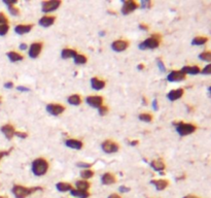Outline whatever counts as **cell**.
<instances>
[{
	"mask_svg": "<svg viewBox=\"0 0 211 198\" xmlns=\"http://www.w3.org/2000/svg\"><path fill=\"white\" fill-rule=\"evenodd\" d=\"M56 188L59 191V192H67V191H70L72 189V186L68 183H64V182H60L56 185Z\"/></svg>",
	"mask_w": 211,
	"mask_h": 198,
	"instance_id": "484cf974",
	"label": "cell"
},
{
	"mask_svg": "<svg viewBox=\"0 0 211 198\" xmlns=\"http://www.w3.org/2000/svg\"><path fill=\"white\" fill-rule=\"evenodd\" d=\"M210 72H211V65L210 64L206 65L205 67H204V69L202 70L203 74H210Z\"/></svg>",
	"mask_w": 211,
	"mask_h": 198,
	"instance_id": "60d3db41",
	"label": "cell"
},
{
	"mask_svg": "<svg viewBox=\"0 0 211 198\" xmlns=\"http://www.w3.org/2000/svg\"><path fill=\"white\" fill-rule=\"evenodd\" d=\"M118 190H119V192H122V193H127L130 191V188H128V187H126V186H121L118 188Z\"/></svg>",
	"mask_w": 211,
	"mask_h": 198,
	"instance_id": "ee69618b",
	"label": "cell"
},
{
	"mask_svg": "<svg viewBox=\"0 0 211 198\" xmlns=\"http://www.w3.org/2000/svg\"><path fill=\"white\" fill-rule=\"evenodd\" d=\"M73 60H74L75 64H78V65L84 64V63H87V61H88L86 56L82 55V54H76L74 57H73Z\"/></svg>",
	"mask_w": 211,
	"mask_h": 198,
	"instance_id": "f1b7e54d",
	"label": "cell"
},
{
	"mask_svg": "<svg viewBox=\"0 0 211 198\" xmlns=\"http://www.w3.org/2000/svg\"><path fill=\"white\" fill-rule=\"evenodd\" d=\"M124 5L122 6V13L123 15H129L138 8V3L134 0H125L123 1Z\"/></svg>",
	"mask_w": 211,
	"mask_h": 198,
	"instance_id": "5b68a950",
	"label": "cell"
},
{
	"mask_svg": "<svg viewBox=\"0 0 211 198\" xmlns=\"http://www.w3.org/2000/svg\"><path fill=\"white\" fill-rule=\"evenodd\" d=\"M64 111H65V107H63V105H61V104L52 103V104L47 105V112H50V114L53 115V116H59V115H61Z\"/></svg>",
	"mask_w": 211,
	"mask_h": 198,
	"instance_id": "9c48e42d",
	"label": "cell"
},
{
	"mask_svg": "<svg viewBox=\"0 0 211 198\" xmlns=\"http://www.w3.org/2000/svg\"><path fill=\"white\" fill-rule=\"evenodd\" d=\"M8 10H9V13H12L13 16H19V15H20V10H19V8H15V5H9V6H8Z\"/></svg>",
	"mask_w": 211,
	"mask_h": 198,
	"instance_id": "e575fe53",
	"label": "cell"
},
{
	"mask_svg": "<svg viewBox=\"0 0 211 198\" xmlns=\"http://www.w3.org/2000/svg\"><path fill=\"white\" fill-rule=\"evenodd\" d=\"M153 109H156V111H158V109H159V105H158L157 99H154V100L153 101Z\"/></svg>",
	"mask_w": 211,
	"mask_h": 198,
	"instance_id": "7dc6e473",
	"label": "cell"
},
{
	"mask_svg": "<svg viewBox=\"0 0 211 198\" xmlns=\"http://www.w3.org/2000/svg\"><path fill=\"white\" fill-rule=\"evenodd\" d=\"M100 35H101V36H103V35H104V32H103V31H102V32H100Z\"/></svg>",
	"mask_w": 211,
	"mask_h": 198,
	"instance_id": "9f6ffc18",
	"label": "cell"
},
{
	"mask_svg": "<svg viewBox=\"0 0 211 198\" xmlns=\"http://www.w3.org/2000/svg\"><path fill=\"white\" fill-rule=\"evenodd\" d=\"M68 103L71 105H79L82 103V98H80L79 95H71V96L68 97Z\"/></svg>",
	"mask_w": 211,
	"mask_h": 198,
	"instance_id": "83f0119b",
	"label": "cell"
},
{
	"mask_svg": "<svg viewBox=\"0 0 211 198\" xmlns=\"http://www.w3.org/2000/svg\"><path fill=\"white\" fill-rule=\"evenodd\" d=\"M137 67H138V69H140V70H141V69H143V67H144V65H143V64H139V65H138V66H137Z\"/></svg>",
	"mask_w": 211,
	"mask_h": 198,
	"instance_id": "11a10c76",
	"label": "cell"
},
{
	"mask_svg": "<svg viewBox=\"0 0 211 198\" xmlns=\"http://www.w3.org/2000/svg\"><path fill=\"white\" fill-rule=\"evenodd\" d=\"M9 30V26L8 24L5 25H0V36H3V35H5L6 33L8 32Z\"/></svg>",
	"mask_w": 211,
	"mask_h": 198,
	"instance_id": "836d02e7",
	"label": "cell"
},
{
	"mask_svg": "<svg viewBox=\"0 0 211 198\" xmlns=\"http://www.w3.org/2000/svg\"><path fill=\"white\" fill-rule=\"evenodd\" d=\"M91 86H92L94 90H101L105 87V82L98 79V77H93L91 80Z\"/></svg>",
	"mask_w": 211,
	"mask_h": 198,
	"instance_id": "ffe728a7",
	"label": "cell"
},
{
	"mask_svg": "<svg viewBox=\"0 0 211 198\" xmlns=\"http://www.w3.org/2000/svg\"><path fill=\"white\" fill-rule=\"evenodd\" d=\"M208 41V38L207 37H203V36H197L193 39L192 44L194 45H203L205 44L206 42Z\"/></svg>",
	"mask_w": 211,
	"mask_h": 198,
	"instance_id": "f546056e",
	"label": "cell"
},
{
	"mask_svg": "<svg viewBox=\"0 0 211 198\" xmlns=\"http://www.w3.org/2000/svg\"><path fill=\"white\" fill-rule=\"evenodd\" d=\"M150 5H152V1H149V0H142L141 1V6L143 8H150Z\"/></svg>",
	"mask_w": 211,
	"mask_h": 198,
	"instance_id": "f35d334b",
	"label": "cell"
},
{
	"mask_svg": "<svg viewBox=\"0 0 211 198\" xmlns=\"http://www.w3.org/2000/svg\"><path fill=\"white\" fill-rule=\"evenodd\" d=\"M139 120H141V121H143V122H152V120H153V116L150 115V114H147V112H143V114H140L139 115Z\"/></svg>",
	"mask_w": 211,
	"mask_h": 198,
	"instance_id": "1f68e13d",
	"label": "cell"
},
{
	"mask_svg": "<svg viewBox=\"0 0 211 198\" xmlns=\"http://www.w3.org/2000/svg\"><path fill=\"white\" fill-rule=\"evenodd\" d=\"M182 95H183V89L178 88V89L171 90L170 92H169V93L167 94V98L170 101H175V100H177V99L180 98Z\"/></svg>",
	"mask_w": 211,
	"mask_h": 198,
	"instance_id": "5bb4252c",
	"label": "cell"
},
{
	"mask_svg": "<svg viewBox=\"0 0 211 198\" xmlns=\"http://www.w3.org/2000/svg\"><path fill=\"white\" fill-rule=\"evenodd\" d=\"M15 135H17L18 137H20V138H26L28 136V134L26 132H20V131H16L15 132Z\"/></svg>",
	"mask_w": 211,
	"mask_h": 198,
	"instance_id": "b9f144b4",
	"label": "cell"
},
{
	"mask_svg": "<svg viewBox=\"0 0 211 198\" xmlns=\"http://www.w3.org/2000/svg\"><path fill=\"white\" fill-rule=\"evenodd\" d=\"M41 49H42L41 42H34V44H32L29 48V52H28L29 57L32 58V59L37 58L41 53Z\"/></svg>",
	"mask_w": 211,
	"mask_h": 198,
	"instance_id": "ba28073f",
	"label": "cell"
},
{
	"mask_svg": "<svg viewBox=\"0 0 211 198\" xmlns=\"http://www.w3.org/2000/svg\"><path fill=\"white\" fill-rule=\"evenodd\" d=\"M70 194L72 196L77 197V198H89L90 193L88 191H80L77 189H71L70 190Z\"/></svg>",
	"mask_w": 211,
	"mask_h": 198,
	"instance_id": "7402d4cb",
	"label": "cell"
},
{
	"mask_svg": "<svg viewBox=\"0 0 211 198\" xmlns=\"http://www.w3.org/2000/svg\"><path fill=\"white\" fill-rule=\"evenodd\" d=\"M101 148L102 150H103V152H105V153L107 154H111V153H117V152L118 151V144L117 143H114V141L112 140H105L101 144Z\"/></svg>",
	"mask_w": 211,
	"mask_h": 198,
	"instance_id": "52a82bcc",
	"label": "cell"
},
{
	"mask_svg": "<svg viewBox=\"0 0 211 198\" xmlns=\"http://www.w3.org/2000/svg\"><path fill=\"white\" fill-rule=\"evenodd\" d=\"M158 65H159V68H160L161 71H163V72L166 71V68H165V65H164V63H163V61H162L161 59H158Z\"/></svg>",
	"mask_w": 211,
	"mask_h": 198,
	"instance_id": "ab89813d",
	"label": "cell"
},
{
	"mask_svg": "<svg viewBox=\"0 0 211 198\" xmlns=\"http://www.w3.org/2000/svg\"><path fill=\"white\" fill-rule=\"evenodd\" d=\"M33 28V25H30V24H27V25H18L15 28V32L19 35H23L25 33H28L30 32L31 29Z\"/></svg>",
	"mask_w": 211,
	"mask_h": 198,
	"instance_id": "e0dca14e",
	"label": "cell"
},
{
	"mask_svg": "<svg viewBox=\"0 0 211 198\" xmlns=\"http://www.w3.org/2000/svg\"><path fill=\"white\" fill-rule=\"evenodd\" d=\"M98 112H99V114L101 116H105L108 112V107H103V105H101L100 107H98Z\"/></svg>",
	"mask_w": 211,
	"mask_h": 198,
	"instance_id": "8d00e7d4",
	"label": "cell"
},
{
	"mask_svg": "<svg viewBox=\"0 0 211 198\" xmlns=\"http://www.w3.org/2000/svg\"><path fill=\"white\" fill-rule=\"evenodd\" d=\"M0 198H6V197H4V196H0Z\"/></svg>",
	"mask_w": 211,
	"mask_h": 198,
	"instance_id": "6f0895ef",
	"label": "cell"
},
{
	"mask_svg": "<svg viewBox=\"0 0 211 198\" xmlns=\"http://www.w3.org/2000/svg\"><path fill=\"white\" fill-rule=\"evenodd\" d=\"M128 47H129V42L124 39L115 40L111 44V49L115 52H123L128 49Z\"/></svg>",
	"mask_w": 211,
	"mask_h": 198,
	"instance_id": "8fae6325",
	"label": "cell"
},
{
	"mask_svg": "<svg viewBox=\"0 0 211 198\" xmlns=\"http://www.w3.org/2000/svg\"><path fill=\"white\" fill-rule=\"evenodd\" d=\"M8 23V20L3 13H0V25H5Z\"/></svg>",
	"mask_w": 211,
	"mask_h": 198,
	"instance_id": "d590c367",
	"label": "cell"
},
{
	"mask_svg": "<svg viewBox=\"0 0 211 198\" xmlns=\"http://www.w3.org/2000/svg\"><path fill=\"white\" fill-rule=\"evenodd\" d=\"M65 144L70 148H74V150H80L83 148V141L74 138H70L65 141Z\"/></svg>",
	"mask_w": 211,
	"mask_h": 198,
	"instance_id": "ac0fdd59",
	"label": "cell"
},
{
	"mask_svg": "<svg viewBox=\"0 0 211 198\" xmlns=\"http://www.w3.org/2000/svg\"><path fill=\"white\" fill-rule=\"evenodd\" d=\"M107 198H122V197L119 196L118 194H115V193H113V194H110V195L108 196Z\"/></svg>",
	"mask_w": 211,
	"mask_h": 198,
	"instance_id": "681fc988",
	"label": "cell"
},
{
	"mask_svg": "<svg viewBox=\"0 0 211 198\" xmlns=\"http://www.w3.org/2000/svg\"><path fill=\"white\" fill-rule=\"evenodd\" d=\"M199 58L201 59V60H203V61H207V62H209L210 60H211V53L210 52H203V53H201V54L199 55Z\"/></svg>",
	"mask_w": 211,
	"mask_h": 198,
	"instance_id": "d6a6232c",
	"label": "cell"
},
{
	"mask_svg": "<svg viewBox=\"0 0 211 198\" xmlns=\"http://www.w3.org/2000/svg\"><path fill=\"white\" fill-rule=\"evenodd\" d=\"M86 101L88 104L91 105V107L98 108L101 107L102 103H103V97L98 96V95H96V96H89V97H87Z\"/></svg>",
	"mask_w": 211,
	"mask_h": 198,
	"instance_id": "7c38bea8",
	"label": "cell"
},
{
	"mask_svg": "<svg viewBox=\"0 0 211 198\" xmlns=\"http://www.w3.org/2000/svg\"><path fill=\"white\" fill-rule=\"evenodd\" d=\"M76 189L80 190V191H88L90 189V183L86 181V180H80V181H77L75 183Z\"/></svg>",
	"mask_w": 211,
	"mask_h": 198,
	"instance_id": "cb8c5ba5",
	"label": "cell"
},
{
	"mask_svg": "<svg viewBox=\"0 0 211 198\" xmlns=\"http://www.w3.org/2000/svg\"><path fill=\"white\" fill-rule=\"evenodd\" d=\"M80 175H82V178L84 180H89L94 175V171L91 170V169H86V170H83L80 172Z\"/></svg>",
	"mask_w": 211,
	"mask_h": 198,
	"instance_id": "4dcf8cb0",
	"label": "cell"
},
{
	"mask_svg": "<svg viewBox=\"0 0 211 198\" xmlns=\"http://www.w3.org/2000/svg\"><path fill=\"white\" fill-rule=\"evenodd\" d=\"M8 57L12 62H19V61H22V60L24 59L23 56L21 54H19V53H17V52H8Z\"/></svg>",
	"mask_w": 211,
	"mask_h": 198,
	"instance_id": "4316f807",
	"label": "cell"
},
{
	"mask_svg": "<svg viewBox=\"0 0 211 198\" xmlns=\"http://www.w3.org/2000/svg\"><path fill=\"white\" fill-rule=\"evenodd\" d=\"M1 132L4 134V136L8 139H12L13 137V135H15L16 130H15V128H13V125H10V124H6V125H3L1 127Z\"/></svg>",
	"mask_w": 211,
	"mask_h": 198,
	"instance_id": "4fadbf2b",
	"label": "cell"
},
{
	"mask_svg": "<svg viewBox=\"0 0 211 198\" xmlns=\"http://www.w3.org/2000/svg\"><path fill=\"white\" fill-rule=\"evenodd\" d=\"M8 153H9V151H8V152H0V160H1V158H2L3 156L8 155Z\"/></svg>",
	"mask_w": 211,
	"mask_h": 198,
	"instance_id": "f907efd6",
	"label": "cell"
},
{
	"mask_svg": "<svg viewBox=\"0 0 211 198\" xmlns=\"http://www.w3.org/2000/svg\"><path fill=\"white\" fill-rule=\"evenodd\" d=\"M60 4H61V1L60 0H51V1H43L41 4V9L43 13H51L54 12V10L57 9Z\"/></svg>",
	"mask_w": 211,
	"mask_h": 198,
	"instance_id": "8992f818",
	"label": "cell"
},
{
	"mask_svg": "<svg viewBox=\"0 0 211 198\" xmlns=\"http://www.w3.org/2000/svg\"><path fill=\"white\" fill-rule=\"evenodd\" d=\"M160 41H161V36L159 34H154L152 37L147 38L143 42H141L138 48L140 50H146V49H156L160 45Z\"/></svg>",
	"mask_w": 211,
	"mask_h": 198,
	"instance_id": "277c9868",
	"label": "cell"
},
{
	"mask_svg": "<svg viewBox=\"0 0 211 198\" xmlns=\"http://www.w3.org/2000/svg\"><path fill=\"white\" fill-rule=\"evenodd\" d=\"M115 181H117L115 176L110 172L104 173V175H102L101 176V182L103 185H112V184L115 183Z\"/></svg>",
	"mask_w": 211,
	"mask_h": 198,
	"instance_id": "2e32d148",
	"label": "cell"
},
{
	"mask_svg": "<svg viewBox=\"0 0 211 198\" xmlns=\"http://www.w3.org/2000/svg\"><path fill=\"white\" fill-rule=\"evenodd\" d=\"M150 166H152V168H153L156 171H162L164 170L165 168V163L161 159H159V160H153L150 162Z\"/></svg>",
	"mask_w": 211,
	"mask_h": 198,
	"instance_id": "603a6c76",
	"label": "cell"
},
{
	"mask_svg": "<svg viewBox=\"0 0 211 198\" xmlns=\"http://www.w3.org/2000/svg\"><path fill=\"white\" fill-rule=\"evenodd\" d=\"M78 167H82V168H87L89 169L91 166H92V164L91 163H86V162H78V163L76 164Z\"/></svg>",
	"mask_w": 211,
	"mask_h": 198,
	"instance_id": "74e56055",
	"label": "cell"
},
{
	"mask_svg": "<svg viewBox=\"0 0 211 198\" xmlns=\"http://www.w3.org/2000/svg\"><path fill=\"white\" fill-rule=\"evenodd\" d=\"M31 169L36 176L44 175L48 170V162L43 158H37L32 162Z\"/></svg>",
	"mask_w": 211,
	"mask_h": 198,
	"instance_id": "6da1fadb",
	"label": "cell"
},
{
	"mask_svg": "<svg viewBox=\"0 0 211 198\" xmlns=\"http://www.w3.org/2000/svg\"><path fill=\"white\" fill-rule=\"evenodd\" d=\"M55 21H56V17L54 16H44L39 20V25L41 27L47 28V27L52 26V25L55 23Z\"/></svg>",
	"mask_w": 211,
	"mask_h": 198,
	"instance_id": "9a60e30c",
	"label": "cell"
},
{
	"mask_svg": "<svg viewBox=\"0 0 211 198\" xmlns=\"http://www.w3.org/2000/svg\"><path fill=\"white\" fill-rule=\"evenodd\" d=\"M182 198H199V197L198 196H195V195H186V196L182 197Z\"/></svg>",
	"mask_w": 211,
	"mask_h": 198,
	"instance_id": "db71d44e",
	"label": "cell"
},
{
	"mask_svg": "<svg viewBox=\"0 0 211 198\" xmlns=\"http://www.w3.org/2000/svg\"><path fill=\"white\" fill-rule=\"evenodd\" d=\"M17 89L19 91H22V92H28V91H29V88H26V87H23V86H19Z\"/></svg>",
	"mask_w": 211,
	"mask_h": 198,
	"instance_id": "f6af8a7d",
	"label": "cell"
},
{
	"mask_svg": "<svg viewBox=\"0 0 211 198\" xmlns=\"http://www.w3.org/2000/svg\"><path fill=\"white\" fill-rule=\"evenodd\" d=\"M185 79V74L182 73L180 70H173L167 76L168 82H180Z\"/></svg>",
	"mask_w": 211,
	"mask_h": 198,
	"instance_id": "30bf717a",
	"label": "cell"
},
{
	"mask_svg": "<svg viewBox=\"0 0 211 198\" xmlns=\"http://www.w3.org/2000/svg\"><path fill=\"white\" fill-rule=\"evenodd\" d=\"M174 126L176 127V131L179 135L181 136H186L189 134L194 133L196 131V126L194 124L191 123H183V122H178V123H173Z\"/></svg>",
	"mask_w": 211,
	"mask_h": 198,
	"instance_id": "3957f363",
	"label": "cell"
},
{
	"mask_svg": "<svg viewBox=\"0 0 211 198\" xmlns=\"http://www.w3.org/2000/svg\"><path fill=\"white\" fill-rule=\"evenodd\" d=\"M182 73H184L185 76L186 74H198L201 70H200L199 66H184L182 67V69L180 70Z\"/></svg>",
	"mask_w": 211,
	"mask_h": 198,
	"instance_id": "44dd1931",
	"label": "cell"
},
{
	"mask_svg": "<svg viewBox=\"0 0 211 198\" xmlns=\"http://www.w3.org/2000/svg\"><path fill=\"white\" fill-rule=\"evenodd\" d=\"M41 190L40 187H32V188H27V187L20 186V185H15L13 187L12 192L15 195L16 198H26L27 196L31 195L36 191Z\"/></svg>",
	"mask_w": 211,
	"mask_h": 198,
	"instance_id": "7a4b0ae2",
	"label": "cell"
},
{
	"mask_svg": "<svg viewBox=\"0 0 211 198\" xmlns=\"http://www.w3.org/2000/svg\"><path fill=\"white\" fill-rule=\"evenodd\" d=\"M139 28L141 30H145V31L148 30V26H147V25H145V24H140L139 25Z\"/></svg>",
	"mask_w": 211,
	"mask_h": 198,
	"instance_id": "c3c4849f",
	"label": "cell"
},
{
	"mask_svg": "<svg viewBox=\"0 0 211 198\" xmlns=\"http://www.w3.org/2000/svg\"><path fill=\"white\" fill-rule=\"evenodd\" d=\"M26 49H27V44H20V50H21V51H23V50H26Z\"/></svg>",
	"mask_w": 211,
	"mask_h": 198,
	"instance_id": "816d5d0a",
	"label": "cell"
},
{
	"mask_svg": "<svg viewBox=\"0 0 211 198\" xmlns=\"http://www.w3.org/2000/svg\"><path fill=\"white\" fill-rule=\"evenodd\" d=\"M150 183L156 187V189L158 191H163L164 189H166L169 185V182L167 180H153V181H152Z\"/></svg>",
	"mask_w": 211,
	"mask_h": 198,
	"instance_id": "d6986e66",
	"label": "cell"
},
{
	"mask_svg": "<svg viewBox=\"0 0 211 198\" xmlns=\"http://www.w3.org/2000/svg\"><path fill=\"white\" fill-rule=\"evenodd\" d=\"M4 87L6 88V89H12V88L13 87V84L12 82H8L4 84Z\"/></svg>",
	"mask_w": 211,
	"mask_h": 198,
	"instance_id": "bcb514c9",
	"label": "cell"
},
{
	"mask_svg": "<svg viewBox=\"0 0 211 198\" xmlns=\"http://www.w3.org/2000/svg\"><path fill=\"white\" fill-rule=\"evenodd\" d=\"M3 2L5 3L6 5H15L17 3V0H3Z\"/></svg>",
	"mask_w": 211,
	"mask_h": 198,
	"instance_id": "7bdbcfd3",
	"label": "cell"
},
{
	"mask_svg": "<svg viewBox=\"0 0 211 198\" xmlns=\"http://www.w3.org/2000/svg\"><path fill=\"white\" fill-rule=\"evenodd\" d=\"M76 55V51L72 49H63L61 52V56L63 59H69L73 58Z\"/></svg>",
	"mask_w": 211,
	"mask_h": 198,
	"instance_id": "d4e9b609",
	"label": "cell"
},
{
	"mask_svg": "<svg viewBox=\"0 0 211 198\" xmlns=\"http://www.w3.org/2000/svg\"><path fill=\"white\" fill-rule=\"evenodd\" d=\"M138 143H139L138 140H132L131 143H130V144H131V146H137Z\"/></svg>",
	"mask_w": 211,
	"mask_h": 198,
	"instance_id": "f5cc1de1",
	"label": "cell"
}]
</instances>
